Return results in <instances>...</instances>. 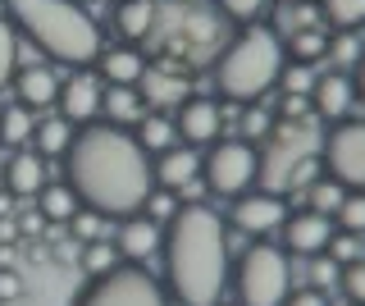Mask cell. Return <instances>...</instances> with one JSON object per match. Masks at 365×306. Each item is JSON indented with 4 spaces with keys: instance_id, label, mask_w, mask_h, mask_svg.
I'll return each instance as SVG.
<instances>
[{
    "instance_id": "cell-26",
    "label": "cell",
    "mask_w": 365,
    "mask_h": 306,
    "mask_svg": "<svg viewBox=\"0 0 365 306\" xmlns=\"http://www.w3.org/2000/svg\"><path fill=\"white\" fill-rule=\"evenodd\" d=\"M14 73H19V28L0 14V92L14 83Z\"/></svg>"
},
{
    "instance_id": "cell-35",
    "label": "cell",
    "mask_w": 365,
    "mask_h": 306,
    "mask_svg": "<svg viewBox=\"0 0 365 306\" xmlns=\"http://www.w3.org/2000/svg\"><path fill=\"white\" fill-rule=\"evenodd\" d=\"M338 275H342V265L334 256H311V288H319V292L338 288Z\"/></svg>"
},
{
    "instance_id": "cell-11",
    "label": "cell",
    "mask_w": 365,
    "mask_h": 306,
    "mask_svg": "<svg viewBox=\"0 0 365 306\" xmlns=\"http://www.w3.org/2000/svg\"><path fill=\"white\" fill-rule=\"evenodd\" d=\"M101 78L91 73H68L60 83V96H55V115H64L73 128H83V123L101 119Z\"/></svg>"
},
{
    "instance_id": "cell-33",
    "label": "cell",
    "mask_w": 365,
    "mask_h": 306,
    "mask_svg": "<svg viewBox=\"0 0 365 306\" xmlns=\"http://www.w3.org/2000/svg\"><path fill=\"white\" fill-rule=\"evenodd\" d=\"M119 265V252H114V243L106 238H96V243H87V256H83V270L87 275H106V270Z\"/></svg>"
},
{
    "instance_id": "cell-18",
    "label": "cell",
    "mask_w": 365,
    "mask_h": 306,
    "mask_svg": "<svg viewBox=\"0 0 365 306\" xmlns=\"http://www.w3.org/2000/svg\"><path fill=\"white\" fill-rule=\"evenodd\" d=\"M96 64H101V78H106V83L137 87V83L146 78V60H142V51H137V46H114V51H101V55H96Z\"/></svg>"
},
{
    "instance_id": "cell-40",
    "label": "cell",
    "mask_w": 365,
    "mask_h": 306,
    "mask_svg": "<svg viewBox=\"0 0 365 306\" xmlns=\"http://www.w3.org/2000/svg\"><path fill=\"white\" fill-rule=\"evenodd\" d=\"M351 87H356V101H365V51L356 55V64H351Z\"/></svg>"
},
{
    "instance_id": "cell-22",
    "label": "cell",
    "mask_w": 365,
    "mask_h": 306,
    "mask_svg": "<svg viewBox=\"0 0 365 306\" xmlns=\"http://www.w3.org/2000/svg\"><path fill=\"white\" fill-rule=\"evenodd\" d=\"M32 128H37V119H32L28 106H5L0 110V146H28L32 142Z\"/></svg>"
},
{
    "instance_id": "cell-31",
    "label": "cell",
    "mask_w": 365,
    "mask_h": 306,
    "mask_svg": "<svg viewBox=\"0 0 365 306\" xmlns=\"http://www.w3.org/2000/svg\"><path fill=\"white\" fill-rule=\"evenodd\" d=\"M68 233H73V243H96V238H106V215L78 206L73 220H68Z\"/></svg>"
},
{
    "instance_id": "cell-23",
    "label": "cell",
    "mask_w": 365,
    "mask_h": 306,
    "mask_svg": "<svg viewBox=\"0 0 365 306\" xmlns=\"http://www.w3.org/2000/svg\"><path fill=\"white\" fill-rule=\"evenodd\" d=\"M32 142H37V155H64V146L73 142V123L64 115H51L32 128Z\"/></svg>"
},
{
    "instance_id": "cell-13",
    "label": "cell",
    "mask_w": 365,
    "mask_h": 306,
    "mask_svg": "<svg viewBox=\"0 0 365 306\" xmlns=\"http://www.w3.org/2000/svg\"><path fill=\"white\" fill-rule=\"evenodd\" d=\"M151 174H155V188L160 192H174V197H178L187 183H197V178H201V151H197V146L174 142V146H165V151H155Z\"/></svg>"
},
{
    "instance_id": "cell-6",
    "label": "cell",
    "mask_w": 365,
    "mask_h": 306,
    "mask_svg": "<svg viewBox=\"0 0 365 306\" xmlns=\"http://www.w3.org/2000/svg\"><path fill=\"white\" fill-rule=\"evenodd\" d=\"M73 306H174V302L146 265L119 260L106 275H87V288L73 297Z\"/></svg>"
},
{
    "instance_id": "cell-15",
    "label": "cell",
    "mask_w": 365,
    "mask_h": 306,
    "mask_svg": "<svg viewBox=\"0 0 365 306\" xmlns=\"http://www.w3.org/2000/svg\"><path fill=\"white\" fill-rule=\"evenodd\" d=\"M351 106H356V87L342 69H329V73H315V87H311V110L319 119H347Z\"/></svg>"
},
{
    "instance_id": "cell-2",
    "label": "cell",
    "mask_w": 365,
    "mask_h": 306,
    "mask_svg": "<svg viewBox=\"0 0 365 306\" xmlns=\"http://www.w3.org/2000/svg\"><path fill=\"white\" fill-rule=\"evenodd\" d=\"M165 292L174 306H215L228 288V220L205 201H178L160 238Z\"/></svg>"
},
{
    "instance_id": "cell-24",
    "label": "cell",
    "mask_w": 365,
    "mask_h": 306,
    "mask_svg": "<svg viewBox=\"0 0 365 306\" xmlns=\"http://www.w3.org/2000/svg\"><path fill=\"white\" fill-rule=\"evenodd\" d=\"M133 138L146 146V155H155V151H165V146L178 142V128H174V119H165V115H142Z\"/></svg>"
},
{
    "instance_id": "cell-1",
    "label": "cell",
    "mask_w": 365,
    "mask_h": 306,
    "mask_svg": "<svg viewBox=\"0 0 365 306\" xmlns=\"http://www.w3.org/2000/svg\"><path fill=\"white\" fill-rule=\"evenodd\" d=\"M64 183L78 197V206L106 215V220H123V215L146 210V197L155 192L151 155L133 138L128 128L106 119H91L73 128V142L60 155Z\"/></svg>"
},
{
    "instance_id": "cell-41",
    "label": "cell",
    "mask_w": 365,
    "mask_h": 306,
    "mask_svg": "<svg viewBox=\"0 0 365 306\" xmlns=\"http://www.w3.org/2000/svg\"><path fill=\"white\" fill-rule=\"evenodd\" d=\"M0 188H5V146H0Z\"/></svg>"
},
{
    "instance_id": "cell-25",
    "label": "cell",
    "mask_w": 365,
    "mask_h": 306,
    "mask_svg": "<svg viewBox=\"0 0 365 306\" xmlns=\"http://www.w3.org/2000/svg\"><path fill=\"white\" fill-rule=\"evenodd\" d=\"M329 41H334V37H329L324 28H302V32H292V37H288V46H283V51H288L297 64H315V60H324V55H329Z\"/></svg>"
},
{
    "instance_id": "cell-34",
    "label": "cell",
    "mask_w": 365,
    "mask_h": 306,
    "mask_svg": "<svg viewBox=\"0 0 365 306\" xmlns=\"http://www.w3.org/2000/svg\"><path fill=\"white\" fill-rule=\"evenodd\" d=\"M324 252L334 256L338 265H347V260H361V252H365V238H361V233H334Z\"/></svg>"
},
{
    "instance_id": "cell-7",
    "label": "cell",
    "mask_w": 365,
    "mask_h": 306,
    "mask_svg": "<svg viewBox=\"0 0 365 306\" xmlns=\"http://www.w3.org/2000/svg\"><path fill=\"white\" fill-rule=\"evenodd\" d=\"M256 174H260V151L242 138H224L220 146H210L201 155V183L210 192H220V197L247 192L256 183Z\"/></svg>"
},
{
    "instance_id": "cell-17",
    "label": "cell",
    "mask_w": 365,
    "mask_h": 306,
    "mask_svg": "<svg viewBox=\"0 0 365 306\" xmlns=\"http://www.w3.org/2000/svg\"><path fill=\"white\" fill-rule=\"evenodd\" d=\"M41 183H46V165H41V155L37 151H28V146H19L14 155L5 160V188L14 192V197H37L41 192Z\"/></svg>"
},
{
    "instance_id": "cell-20",
    "label": "cell",
    "mask_w": 365,
    "mask_h": 306,
    "mask_svg": "<svg viewBox=\"0 0 365 306\" xmlns=\"http://www.w3.org/2000/svg\"><path fill=\"white\" fill-rule=\"evenodd\" d=\"M114 28L123 32V37H146V32L155 28V0H119V9H114Z\"/></svg>"
},
{
    "instance_id": "cell-39",
    "label": "cell",
    "mask_w": 365,
    "mask_h": 306,
    "mask_svg": "<svg viewBox=\"0 0 365 306\" xmlns=\"http://www.w3.org/2000/svg\"><path fill=\"white\" fill-rule=\"evenodd\" d=\"M19 297H23V275L0 265V302H19Z\"/></svg>"
},
{
    "instance_id": "cell-42",
    "label": "cell",
    "mask_w": 365,
    "mask_h": 306,
    "mask_svg": "<svg viewBox=\"0 0 365 306\" xmlns=\"http://www.w3.org/2000/svg\"><path fill=\"white\" fill-rule=\"evenodd\" d=\"M215 306H224V302H215Z\"/></svg>"
},
{
    "instance_id": "cell-30",
    "label": "cell",
    "mask_w": 365,
    "mask_h": 306,
    "mask_svg": "<svg viewBox=\"0 0 365 306\" xmlns=\"http://www.w3.org/2000/svg\"><path fill=\"white\" fill-rule=\"evenodd\" d=\"M279 87H283V96H306V101H311V87H315V64H297V60H292V69L283 64Z\"/></svg>"
},
{
    "instance_id": "cell-27",
    "label": "cell",
    "mask_w": 365,
    "mask_h": 306,
    "mask_svg": "<svg viewBox=\"0 0 365 306\" xmlns=\"http://www.w3.org/2000/svg\"><path fill=\"white\" fill-rule=\"evenodd\" d=\"M334 224L342 233H361L365 238V188H347L342 206L334 210Z\"/></svg>"
},
{
    "instance_id": "cell-28",
    "label": "cell",
    "mask_w": 365,
    "mask_h": 306,
    "mask_svg": "<svg viewBox=\"0 0 365 306\" xmlns=\"http://www.w3.org/2000/svg\"><path fill=\"white\" fill-rule=\"evenodd\" d=\"M319 14L334 28H361L365 24V0H319Z\"/></svg>"
},
{
    "instance_id": "cell-38",
    "label": "cell",
    "mask_w": 365,
    "mask_h": 306,
    "mask_svg": "<svg viewBox=\"0 0 365 306\" xmlns=\"http://www.w3.org/2000/svg\"><path fill=\"white\" fill-rule=\"evenodd\" d=\"M283 306H329V297L319 288H311V283H306V288H292L288 297H283Z\"/></svg>"
},
{
    "instance_id": "cell-5",
    "label": "cell",
    "mask_w": 365,
    "mask_h": 306,
    "mask_svg": "<svg viewBox=\"0 0 365 306\" xmlns=\"http://www.w3.org/2000/svg\"><path fill=\"white\" fill-rule=\"evenodd\" d=\"M237 292V306H283V297L292 292V265L288 252L274 243L251 238V247L237 256V265L228 270Z\"/></svg>"
},
{
    "instance_id": "cell-16",
    "label": "cell",
    "mask_w": 365,
    "mask_h": 306,
    "mask_svg": "<svg viewBox=\"0 0 365 306\" xmlns=\"http://www.w3.org/2000/svg\"><path fill=\"white\" fill-rule=\"evenodd\" d=\"M14 96L28 110H51L55 96H60V73L46 69V64H32V69L14 73Z\"/></svg>"
},
{
    "instance_id": "cell-3",
    "label": "cell",
    "mask_w": 365,
    "mask_h": 306,
    "mask_svg": "<svg viewBox=\"0 0 365 306\" xmlns=\"http://www.w3.org/2000/svg\"><path fill=\"white\" fill-rule=\"evenodd\" d=\"M9 24L19 37H28L46 60L68 64V69H87L101 55V28L73 0H5Z\"/></svg>"
},
{
    "instance_id": "cell-4",
    "label": "cell",
    "mask_w": 365,
    "mask_h": 306,
    "mask_svg": "<svg viewBox=\"0 0 365 306\" xmlns=\"http://www.w3.org/2000/svg\"><path fill=\"white\" fill-rule=\"evenodd\" d=\"M283 64H288V51H283L279 32L269 24H242L237 37L215 60V87H220L224 101L251 106V101H260L265 92L279 87Z\"/></svg>"
},
{
    "instance_id": "cell-32",
    "label": "cell",
    "mask_w": 365,
    "mask_h": 306,
    "mask_svg": "<svg viewBox=\"0 0 365 306\" xmlns=\"http://www.w3.org/2000/svg\"><path fill=\"white\" fill-rule=\"evenodd\" d=\"M338 288H342V297H347L351 306H365V256H361V260H347V265H342Z\"/></svg>"
},
{
    "instance_id": "cell-12",
    "label": "cell",
    "mask_w": 365,
    "mask_h": 306,
    "mask_svg": "<svg viewBox=\"0 0 365 306\" xmlns=\"http://www.w3.org/2000/svg\"><path fill=\"white\" fill-rule=\"evenodd\" d=\"M160 238H165V224L151 220L146 210H137V215H123V220H119V233H114V252H119V260L146 265V256H155V252H160Z\"/></svg>"
},
{
    "instance_id": "cell-21",
    "label": "cell",
    "mask_w": 365,
    "mask_h": 306,
    "mask_svg": "<svg viewBox=\"0 0 365 306\" xmlns=\"http://www.w3.org/2000/svg\"><path fill=\"white\" fill-rule=\"evenodd\" d=\"M37 210H41V220L68 224V220H73V210H78V197L68 192V183H41V192H37Z\"/></svg>"
},
{
    "instance_id": "cell-9",
    "label": "cell",
    "mask_w": 365,
    "mask_h": 306,
    "mask_svg": "<svg viewBox=\"0 0 365 306\" xmlns=\"http://www.w3.org/2000/svg\"><path fill=\"white\" fill-rule=\"evenodd\" d=\"M283 220H288V201H283L279 192H265V188L237 192L233 206H228V224L247 238H265V233L279 229Z\"/></svg>"
},
{
    "instance_id": "cell-36",
    "label": "cell",
    "mask_w": 365,
    "mask_h": 306,
    "mask_svg": "<svg viewBox=\"0 0 365 306\" xmlns=\"http://www.w3.org/2000/svg\"><path fill=\"white\" fill-rule=\"evenodd\" d=\"M269 0H220V9L228 19H237V24H256L260 14H265Z\"/></svg>"
},
{
    "instance_id": "cell-29",
    "label": "cell",
    "mask_w": 365,
    "mask_h": 306,
    "mask_svg": "<svg viewBox=\"0 0 365 306\" xmlns=\"http://www.w3.org/2000/svg\"><path fill=\"white\" fill-rule=\"evenodd\" d=\"M342 197H347V188H342L338 178H329V174L311 183V210H319V215H334L342 206Z\"/></svg>"
},
{
    "instance_id": "cell-10",
    "label": "cell",
    "mask_w": 365,
    "mask_h": 306,
    "mask_svg": "<svg viewBox=\"0 0 365 306\" xmlns=\"http://www.w3.org/2000/svg\"><path fill=\"white\" fill-rule=\"evenodd\" d=\"M279 233H283V252H292V256H319L329 247V238L338 233V224H334V215H319V210H292L288 220L279 224Z\"/></svg>"
},
{
    "instance_id": "cell-37",
    "label": "cell",
    "mask_w": 365,
    "mask_h": 306,
    "mask_svg": "<svg viewBox=\"0 0 365 306\" xmlns=\"http://www.w3.org/2000/svg\"><path fill=\"white\" fill-rule=\"evenodd\" d=\"M242 133H247V138L242 142H251V138H269V133H274V115H269V110H251V115L242 119Z\"/></svg>"
},
{
    "instance_id": "cell-19",
    "label": "cell",
    "mask_w": 365,
    "mask_h": 306,
    "mask_svg": "<svg viewBox=\"0 0 365 306\" xmlns=\"http://www.w3.org/2000/svg\"><path fill=\"white\" fill-rule=\"evenodd\" d=\"M101 115H106V123L128 128V123H137V119L146 115V106H142V96H137V87L106 83V87H101Z\"/></svg>"
},
{
    "instance_id": "cell-8",
    "label": "cell",
    "mask_w": 365,
    "mask_h": 306,
    "mask_svg": "<svg viewBox=\"0 0 365 306\" xmlns=\"http://www.w3.org/2000/svg\"><path fill=\"white\" fill-rule=\"evenodd\" d=\"M324 174L342 188H365V119H338L324 138Z\"/></svg>"
},
{
    "instance_id": "cell-14",
    "label": "cell",
    "mask_w": 365,
    "mask_h": 306,
    "mask_svg": "<svg viewBox=\"0 0 365 306\" xmlns=\"http://www.w3.org/2000/svg\"><path fill=\"white\" fill-rule=\"evenodd\" d=\"M174 128H178V138L187 142V146L220 142V101H205V96L182 101L178 115H174Z\"/></svg>"
}]
</instances>
